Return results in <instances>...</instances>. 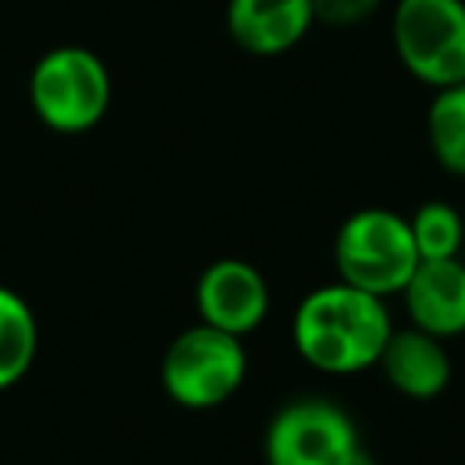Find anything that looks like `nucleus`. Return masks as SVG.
<instances>
[{"label": "nucleus", "mask_w": 465, "mask_h": 465, "mask_svg": "<svg viewBox=\"0 0 465 465\" xmlns=\"http://www.w3.org/2000/svg\"><path fill=\"white\" fill-rule=\"evenodd\" d=\"M392 45L420 84L433 90L465 84V0H399Z\"/></svg>", "instance_id": "obj_5"}, {"label": "nucleus", "mask_w": 465, "mask_h": 465, "mask_svg": "<svg viewBox=\"0 0 465 465\" xmlns=\"http://www.w3.org/2000/svg\"><path fill=\"white\" fill-rule=\"evenodd\" d=\"M376 367L382 370V376L395 392L411 401L440 399L452 380V361L446 341L414 329V325L392 329Z\"/></svg>", "instance_id": "obj_10"}, {"label": "nucleus", "mask_w": 465, "mask_h": 465, "mask_svg": "<svg viewBox=\"0 0 465 465\" xmlns=\"http://www.w3.org/2000/svg\"><path fill=\"white\" fill-rule=\"evenodd\" d=\"M382 0H312V20L331 29H351L367 23Z\"/></svg>", "instance_id": "obj_14"}, {"label": "nucleus", "mask_w": 465, "mask_h": 465, "mask_svg": "<svg viewBox=\"0 0 465 465\" xmlns=\"http://www.w3.org/2000/svg\"><path fill=\"white\" fill-rule=\"evenodd\" d=\"M363 456L354 418L329 399L287 401L265 427L268 465H357Z\"/></svg>", "instance_id": "obj_6"}, {"label": "nucleus", "mask_w": 465, "mask_h": 465, "mask_svg": "<svg viewBox=\"0 0 465 465\" xmlns=\"http://www.w3.org/2000/svg\"><path fill=\"white\" fill-rule=\"evenodd\" d=\"M316 26L312 0H230L226 33L255 58H278L297 48Z\"/></svg>", "instance_id": "obj_8"}, {"label": "nucleus", "mask_w": 465, "mask_h": 465, "mask_svg": "<svg viewBox=\"0 0 465 465\" xmlns=\"http://www.w3.org/2000/svg\"><path fill=\"white\" fill-rule=\"evenodd\" d=\"M194 310L198 322L246 338L272 312V287L252 262L217 259L201 272L194 284Z\"/></svg>", "instance_id": "obj_7"}, {"label": "nucleus", "mask_w": 465, "mask_h": 465, "mask_svg": "<svg viewBox=\"0 0 465 465\" xmlns=\"http://www.w3.org/2000/svg\"><path fill=\"white\" fill-rule=\"evenodd\" d=\"M408 319L414 329L450 341L465 335V262L462 259H437L418 262L414 274L408 278L405 291Z\"/></svg>", "instance_id": "obj_9"}, {"label": "nucleus", "mask_w": 465, "mask_h": 465, "mask_svg": "<svg viewBox=\"0 0 465 465\" xmlns=\"http://www.w3.org/2000/svg\"><path fill=\"white\" fill-rule=\"evenodd\" d=\"M427 143L443 173L465 179V84L437 90L427 109Z\"/></svg>", "instance_id": "obj_12"}, {"label": "nucleus", "mask_w": 465, "mask_h": 465, "mask_svg": "<svg viewBox=\"0 0 465 465\" xmlns=\"http://www.w3.org/2000/svg\"><path fill=\"white\" fill-rule=\"evenodd\" d=\"M418 262L408 217L389 207H361L335 232L338 281L380 300L399 297Z\"/></svg>", "instance_id": "obj_2"}, {"label": "nucleus", "mask_w": 465, "mask_h": 465, "mask_svg": "<svg viewBox=\"0 0 465 465\" xmlns=\"http://www.w3.org/2000/svg\"><path fill=\"white\" fill-rule=\"evenodd\" d=\"M357 465H373V462H370V459H367V456H363V459H361V462H357Z\"/></svg>", "instance_id": "obj_15"}, {"label": "nucleus", "mask_w": 465, "mask_h": 465, "mask_svg": "<svg viewBox=\"0 0 465 465\" xmlns=\"http://www.w3.org/2000/svg\"><path fill=\"white\" fill-rule=\"evenodd\" d=\"M39 351V325L29 303L10 287H0V392L29 373Z\"/></svg>", "instance_id": "obj_11"}, {"label": "nucleus", "mask_w": 465, "mask_h": 465, "mask_svg": "<svg viewBox=\"0 0 465 465\" xmlns=\"http://www.w3.org/2000/svg\"><path fill=\"white\" fill-rule=\"evenodd\" d=\"M29 99L42 124L58 134H84L103 122L112 105L109 67L90 48H52L33 67Z\"/></svg>", "instance_id": "obj_4"}, {"label": "nucleus", "mask_w": 465, "mask_h": 465, "mask_svg": "<svg viewBox=\"0 0 465 465\" xmlns=\"http://www.w3.org/2000/svg\"><path fill=\"white\" fill-rule=\"evenodd\" d=\"M392 335L386 300L335 281L297 303L291 338L297 354L325 376H357L376 367Z\"/></svg>", "instance_id": "obj_1"}, {"label": "nucleus", "mask_w": 465, "mask_h": 465, "mask_svg": "<svg viewBox=\"0 0 465 465\" xmlns=\"http://www.w3.org/2000/svg\"><path fill=\"white\" fill-rule=\"evenodd\" d=\"M408 226H411V240L420 262L459 259V252H462L465 220L450 201H424L408 217Z\"/></svg>", "instance_id": "obj_13"}, {"label": "nucleus", "mask_w": 465, "mask_h": 465, "mask_svg": "<svg viewBox=\"0 0 465 465\" xmlns=\"http://www.w3.org/2000/svg\"><path fill=\"white\" fill-rule=\"evenodd\" d=\"M246 373L249 354L242 338L204 322L179 331L160 363L166 395L188 411H207L230 401L242 389Z\"/></svg>", "instance_id": "obj_3"}]
</instances>
